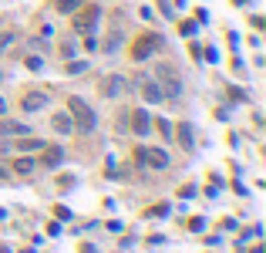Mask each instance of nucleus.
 Segmentation results:
<instances>
[{
    "label": "nucleus",
    "instance_id": "7ed1b4c3",
    "mask_svg": "<svg viewBox=\"0 0 266 253\" xmlns=\"http://www.w3.org/2000/svg\"><path fill=\"white\" fill-rule=\"evenodd\" d=\"M135 159L142 165H148V169H165L168 165V152H162V149H138Z\"/></svg>",
    "mask_w": 266,
    "mask_h": 253
},
{
    "label": "nucleus",
    "instance_id": "4468645a",
    "mask_svg": "<svg viewBox=\"0 0 266 253\" xmlns=\"http://www.w3.org/2000/svg\"><path fill=\"white\" fill-rule=\"evenodd\" d=\"M14 172H21V176L34 172V159H17V162H14Z\"/></svg>",
    "mask_w": 266,
    "mask_h": 253
},
{
    "label": "nucleus",
    "instance_id": "9d476101",
    "mask_svg": "<svg viewBox=\"0 0 266 253\" xmlns=\"http://www.w3.org/2000/svg\"><path fill=\"white\" fill-rule=\"evenodd\" d=\"M51 125H54V132H61V135H71V132H74L71 115H54V118H51Z\"/></svg>",
    "mask_w": 266,
    "mask_h": 253
},
{
    "label": "nucleus",
    "instance_id": "f8f14e48",
    "mask_svg": "<svg viewBox=\"0 0 266 253\" xmlns=\"http://www.w3.org/2000/svg\"><path fill=\"white\" fill-rule=\"evenodd\" d=\"M17 149H21V152H37V149H44V142H41V139H24V135H17Z\"/></svg>",
    "mask_w": 266,
    "mask_h": 253
},
{
    "label": "nucleus",
    "instance_id": "9b49d317",
    "mask_svg": "<svg viewBox=\"0 0 266 253\" xmlns=\"http://www.w3.org/2000/svg\"><path fill=\"white\" fill-rule=\"evenodd\" d=\"M0 135H11V139H14V135H27V125H21V121H7V118H4V121H0Z\"/></svg>",
    "mask_w": 266,
    "mask_h": 253
},
{
    "label": "nucleus",
    "instance_id": "6ab92c4d",
    "mask_svg": "<svg viewBox=\"0 0 266 253\" xmlns=\"http://www.w3.org/2000/svg\"><path fill=\"white\" fill-rule=\"evenodd\" d=\"M84 68H88V65H84V61H78V65H67V71H71V75H78V71H84Z\"/></svg>",
    "mask_w": 266,
    "mask_h": 253
},
{
    "label": "nucleus",
    "instance_id": "423d86ee",
    "mask_svg": "<svg viewBox=\"0 0 266 253\" xmlns=\"http://www.w3.org/2000/svg\"><path fill=\"white\" fill-rule=\"evenodd\" d=\"M125 88H128V85H125V78H122V75H111V78H105V85H101V95H105V98H118Z\"/></svg>",
    "mask_w": 266,
    "mask_h": 253
},
{
    "label": "nucleus",
    "instance_id": "a211bd4d",
    "mask_svg": "<svg viewBox=\"0 0 266 253\" xmlns=\"http://www.w3.org/2000/svg\"><path fill=\"white\" fill-rule=\"evenodd\" d=\"M158 132H162V135H172V125H168V121H162V118H158Z\"/></svg>",
    "mask_w": 266,
    "mask_h": 253
},
{
    "label": "nucleus",
    "instance_id": "412c9836",
    "mask_svg": "<svg viewBox=\"0 0 266 253\" xmlns=\"http://www.w3.org/2000/svg\"><path fill=\"white\" fill-rule=\"evenodd\" d=\"M4 176H7V172H4V169H0V179H4Z\"/></svg>",
    "mask_w": 266,
    "mask_h": 253
},
{
    "label": "nucleus",
    "instance_id": "2eb2a0df",
    "mask_svg": "<svg viewBox=\"0 0 266 253\" xmlns=\"http://www.w3.org/2000/svg\"><path fill=\"white\" fill-rule=\"evenodd\" d=\"M179 142L186 145V149L192 145V129H189V125H179Z\"/></svg>",
    "mask_w": 266,
    "mask_h": 253
},
{
    "label": "nucleus",
    "instance_id": "ddd939ff",
    "mask_svg": "<svg viewBox=\"0 0 266 253\" xmlns=\"http://www.w3.org/2000/svg\"><path fill=\"white\" fill-rule=\"evenodd\" d=\"M61 159H64V152H61V149L54 145V149H44V159H41V162L54 169V165H61Z\"/></svg>",
    "mask_w": 266,
    "mask_h": 253
},
{
    "label": "nucleus",
    "instance_id": "dca6fc26",
    "mask_svg": "<svg viewBox=\"0 0 266 253\" xmlns=\"http://www.w3.org/2000/svg\"><path fill=\"white\" fill-rule=\"evenodd\" d=\"M78 4H81V0H57V11H74V7H78Z\"/></svg>",
    "mask_w": 266,
    "mask_h": 253
},
{
    "label": "nucleus",
    "instance_id": "1a4fd4ad",
    "mask_svg": "<svg viewBox=\"0 0 266 253\" xmlns=\"http://www.w3.org/2000/svg\"><path fill=\"white\" fill-rule=\"evenodd\" d=\"M132 125H135V135H148V115H145V108L132 111Z\"/></svg>",
    "mask_w": 266,
    "mask_h": 253
},
{
    "label": "nucleus",
    "instance_id": "aec40b11",
    "mask_svg": "<svg viewBox=\"0 0 266 253\" xmlns=\"http://www.w3.org/2000/svg\"><path fill=\"white\" fill-rule=\"evenodd\" d=\"M0 115H4V98H0Z\"/></svg>",
    "mask_w": 266,
    "mask_h": 253
},
{
    "label": "nucleus",
    "instance_id": "20e7f679",
    "mask_svg": "<svg viewBox=\"0 0 266 253\" xmlns=\"http://www.w3.org/2000/svg\"><path fill=\"white\" fill-rule=\"evenodd\" d=\"M155 47H162V41H158L155 34H145V37H138V41L132 44V57H135V61H145Z\"/></svg>",
    "mask_w": 266,
    "mask_h": 253
},
{
    "label": "nucleus",
    "instance_id": "f03ea898",
    "mask_svg": "<svg viewBox=\"0 0 266 253\" xmlns=\"http://www.w3.org/2000/svg\"><path fill=\"white\" fill-rule=\"evenodd\" d=\"M67 115H71V121H74V129L78 132H91L95 129V111H91V105L84 98H71L67 101Z\"/></svg>",
    "mask_w": 266,
    "mask_h": 253
},
{
    "label": "nucleus",
    "instance_id": "6e6552de",
    "mask_svg": "<svg viewBox=\"0 0 266 253\" xmlns=\"http://www.w3.org/2000/svg\"><path fill=\"white\" fill-rule=\"evenodd\" d=\"M142 98L145 101H162V98H165L162 88L155 85V78H142Z\"/></svg>",
    "mask_w": 266,
    "mask_h": 253
},
{
    "label": "nucleus",
    "instance_id": "0eeeda50",
    "mask_svg": "<svg viewBox=\"0 0 266 253\" xmlns=\"http://www.w3.org/2000/svg\"><path fill=\"white\" fill-rule=\"evenodd\" d=\"M44 105H47V95H44V91H27V95L21 98V108L24 111H41Z\"/></svg>",
    "mask_w": 266,
    "mask_h": 253
},
{
    "label": "nucleus",
    "instance_id": "f3484780",
    "mask_svg": "<svg viewBox=\"0 0 266 253\" xmlns=\"http://www.w3.org/2000/svg\"><path fill=\"white\" fill-rule=\"evenodd\" d=\"M14 37H17V34H14V31H7V34H0V51H7V44H11Z\"/></svg>",
    "mask_w": 266,
    "mask_h": 253
},
{
    "label": "nucleus",
    "instance_id": "f257e3e1",
    "mask_svg": "<svg viewBox=\"0 0 266 253\" xmlns=\"http://www.w3.org/2000/svg\"><path fill=\"white\" fill-rule=\"evenodd\" d=\"M155 85L162 88L165 98H179L182 95V78H179V68L175 65H158L155 68Z\"/></svg>",
    "mask_w": 266,
    "mask_h": 253
},
{
    "label": "nucleus",
    "instance_id": "39448f33",
    "mask_svg": "<svg viewBox=\"0 0 266 253\" xmlns=\"http://www.w3.org/2000/svg\"><path fill=\"white\" fill-rule=\"evenodd\" d=\"M98 14H101L98 7H84V11H81L78 17H74V27H78L81 34H88L91 27H95V21H98Z\"/></svg>",
    "mask_w": 266,
    "mask_h": 253
}]
</instances>
